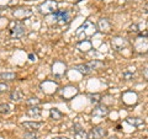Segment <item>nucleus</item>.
<instances>
[{
    "instance_id": "1",
    "label": "nucleus",
    "mask_w": 148,
    "mask_h": 139,
    "mask_svg": "<svg viewBox=\"0 0 148 139\" xmlns=\"http://www.w3.org/2000/svg\"><path fill=\"white\" fill-rule=\"evenodd\" d=\"M95 32H96V27L95 25L92 24L91 21H85L84 24H83V26L79 29V31H78V37L83 41V40H85L86 37H90L92 35H95Z\"/></svg>"
},
{
    "instance_id": "2",
    "label": "nucleus",
    "mask_w": 148,
    "mask_h": 139,
    "mask_svg": "<svg viewBox=\"0 0 148 139\" xmlns=\"http://www.w3.org/2000/svg\"><path fill=\"white\" fill-rule=\"evenodd\" d=\"M40 12L43 14V15H49V14L56 12V9H57V1L54 0H47L43 4L40 5Z\"/></svg>"
},
{
    "instance_id": "3",
    "label": "nucleus",
    "mask_w": 148,
    "mask_h": 139,
    "mask_svg": "<svg viewBox=\"0 0 148 139\" xmlns=\"http://www.w3.org/2000/svg\"><path fill=\"white\" fill-rule=\"evenodd\" d=\"M135 49L140 53H146L148 52V40L147 37H141L138 36L135 41Z\"/></svg>"
},
{
    "instance_id": "4",
    "label": "nucleus",
    "mask_w": 148,
    "mask_h": 139,
    "mask_svg": "<svg viewBox=\"0 0 148 139\" xmlns=\"http://www.w3.org/2000/svg\"><path fill=\"white\" fill-rule=\"evenodd\" d=\"M106 136V129L103 127H95L88 133V139H101Z\"/></svg>"
},
{
    "instance_id": "5",
    "label": "nucleus",
    "mask_w": 148,
    "mask_h": 139,
    "mask_svg": "<svg viewBox=\"0 0 148 139\" xmlns=\"http://www.w3.org/2000/svg\"><path fill=\"white\" fill-rule=\"evenodd\" d=\"M111 46L115 50H122L123 48H126L127 46V40L123 38V37H114L112 41H111Z\"/></svg>"
},
{
    "instance_id": "6",
    "label": "nucleus",
    "mask_w": 148,
    "mask_h": 139,
    "mask_svg": "<svg viewBox=\"0 0 148 139\" xmlns=\"http://www.w3.org/2000/svg\"><path fill=\"white\" fill-rule=\"evenodd\" d=\"M92 117L94 118H104L106 117V116L109 114V108L106 107V106L104 105H99V106H96V107L92 110Z\"/></svg>"
},
{
    "instance_id": "7",
    "label": "nucleus",
    "mask_w": 148,
    "mask_h": 139,
    "mask_svg": "<svg viewBox=\"0 0 148 139\" xmlns=\"http://www.w3.org/2000/svg\"><path fill=\"white\" fill-rule=\"evenodd\" d=\"M25 32H26L25 26L22 24H20V22H17V24H15V26L10 30V35L12 37H15V38H21V37L25 35Z\"/></svg>"
},
{
    "instance_id": "8",
    "label": "nucleus",
    "mask_w": 148,
    "mask_h": 139,
    "mask_svg": "<svg viewBox=\"0 0 148 139\" xmlns=\"http://www.w3.org/2000/svg\"><path fill=\"white\" fill-rule=\"evenodd\" d=\"M52 72H53V74H54V76L59 78V76H62L63 74H66L67 67H66V64H64V63H62V62L58 61V62H56V63L53 64Z\"/></svg>"
},
{
    "instance_id": "9",
    "label": "nucleus",
    "mask_w": 148,
    "mask_h": 139,
    "mask_svg": "<svg viewBox=\"0 0 148 139\" xmlns=\"http://www.w3.org/2000/svg\"><path fill=\"white\" fill-rule=\"evenodd\" d=\"M77 94H78V89L74 86H67L61 90V96L66 100H71L72 97H74Z\"/></svg>"
},
{
    "instance_id": "10",
    "label": "nucleus",
    "mask_w": 148,
    "mask_h": 139,
    "mask_svg": "<svg viewBox=\"0 0 148 139\" xmlns=\"http://www.w3.org/2000/svg\"><path fill=\"white\" fill-rule=\"evenodd\" d=\"M52 16L54 21H59L62 24H68L69 22V14L67 11H56L52 14Z\"/></svg>"
},
{
    "instance_id": "11",
    "label": "nucleus",
    "mask_w": 148,
    "mask_h": 139,
    "mask_svg": "<svg viewBox=\"0 0 148 139\" xmlns=\"http://www.w3.org/2000/svg\"><path fill=\"white\" fill-rule=\"evenodd\" d=\"M32 15V11L30 9H17V10L14 11V16L18 20H24L25 17H29Z\"/></svg>"
},
{
    "instance_id": "12",
    "label": "nucleus",
    "mask_w": 148,
    "mask_h": 139,
    "mask_svg": "<svg viewBox=\"0 0 148 139\" xmlns=\"http://www.w3.org/2000/svg\"><path fill=\"white\" fill-rule=\"evenodd\" d=\"M73 131H74V137H75V139H88V134L84 132V129H83L79 124H74Z\"/></svg>"
},
{
    "instance_id": "13",
    "label": "nucleus",
    "mask_w": 148,
    "mask_h": 139,
    "mask_svg": "<svg viewBox=\"0 0 148 139\" xmlns=\"http://www.w3.org/2000/svg\"><path fill=\"white\" fill-rule=\"evenodd\" d=\"M41 126H42L41 122H24L22 123V127H24L25 129H27V131H30V132L38 131V129L41 128Z\"/></svg>"
},
{
    "instance_id": "14",
    "label": "nucleus",
    "mask_w": 148,
    "mask_h": 139,
    "mask_svg": "<svg viewBox=\"0 0 148 139\" xmlns=\"http://www.w3.org/2000/svg\"><path fill=\"white\" fill-rule=\"evenodd\" d=\"M98 29L101 31V32H109L110 29H111V24L108 18H100L99 22H98Z\"/></svg>"
},
{
    "instance_id": "15",
    "label": "nucleus",
    "mask_w": 148,
    "mask_h": 139,
    "mask_svg": "<svg viewBox=\"0 0 148 139\" xmlns=\"http://www.w3.org/2000/svg\"><path fill=\"white\" fill-rule=\"evenodd\" d=\"M24 99V92L20 89H15L10 92V100L11 101H15V102H18Z\"/></svg>"
},
{
    "instance_id": "16",
    "label": "nucleus",
    "mask_w": 148,
    "mask_h": 139,
    "mask_svg": "<svg viewBox=\"0 0 148 139\" xmlns=\"http://www.w3.org/2000/svg\"><path fill=\"white\" fill-rule=\"evenodd\" d=\"M126 122L128 124H131V126H133V127H141L143 124V119L138 118V117H128L126 119Z\"/></svg>"
},
{
    "instance_id": "17",
    "label": "nucleus",
    "mask_w": 148,
    "mask_h": 139,
    "mask_svg": "<svg viewBox=\"0 0 148 139\" xmlns=\"http://www.w3.org/2000/svg\"><path fill=\"white\" fill-rule=\"evenodd\" d=\"M75 69H77V70L79 72V73L84 74V75H86V74H89V73L92 72L86 63H85V64H79V65H75Z\"/></svg>"
},
{
    "instance_id": "18",
    "label": "nucleus",
    "mask_w": 148,
    "mask_h": 139,
    "mask_svg": "<svg viewBox=\"0 0 148 139\" xmlns=\"http://www.w3.org/2000/svg\"><path fill=\"white\" fill-rule=\"evenodd\" d=\"M27 114L32 116V117H40L41 116V108H38V106H31L27 111Z\"/></svg>"
},
{
    "instance_id": "19",
    "label": "nucleus",
    "mask_w": 148,
    "mask_h": 139,
    "mask_svg": "<svg viewBox=\"0 0 148 139\" xmlns=\"http://www.w3.org/2000/svg\"><path fill=\"white\" fill-rule=\"evenodd\" d=\"M88 65H89V68L91 69V70H95V69H100L104 67V63L100 62V61H91L89 63H86Z\"/></svg>"
},
{
    "instance_id": "20",
    "label": "nucleus",
    "mask_w": 148,
    "mask_h": 139,
    "mask_svg": "<svg viewBox=\"0 0 148 139\" xmlns=\"http://www.w3.org/2000/svg\"><path fill=\"white\" fill-rule=\"evenodd\" d=\"M16 78V74L15 73H9V72H5V73H0V79L1 80H14Z\"/></svg>"
},
{
    "instance_id": "21",
    "label": "nucleus",
    "mask_w": 148,
    "mask_h": 139,
    "mask_svg": "<svg viewBox=\"0 0 148 139\" xmlns=\"http://www.w3.org/2000/svg\"><path fill=\"white\" fill-rule=\"evenodd\" d=\"M88 97H89V100H90V102L91 104H99L100 101H101V96L100 94H89L88 95Z\"/></svg>"
},
{
    "instance_id": "22",
    "label": "nucleus",
    "mask_w": 148,
    "mask_h": 139,
    "mask_svg": "<svg viewBox=\"0 0 148 139\" xmlns=\"http://www.w3.org/2000/svg\"><path fill=\"white\" fill-rule=\"evenodd\" d=\"M78 47L80 48V50H83V52H84V50L90 49L91 44H90V42H89V41H86V40H83L82 42H80L79 44H78Z\"/></svg>"
},
{
    "instance_id": "23",
    "label": "nucleus",
    "mask_w": 148,
    "mask_h": 139,
    "mask_svg": "<svg viewBox=\"0 0 148 139\" xmlns=\"http://www.w3.org/2000/svg\"><path fill=\"white\" fill-rule=\"evenodd\" d=\"M26 104L31 107V106H38L41 104V101H40V99H37V97H30V99L26 101Z\"/></svg>"
},
{
    "instance_id": "24",
    "label": "nucleus",
    "mask_w": 148,
    "mask_h": 139,
    "mask_svg": "<svg viewBox=\"0 0 148 139\" xmlns=\"http://www.w3.org/2000/svg\"><path fill=\"white\" fill-rule=\"evenodd\" d=\"M51 117H52L53 119H59L62 117L61 111H58L57 108H52V110H51Z\"/></svg>"
},
{
    "instance_id": "25",
    "label": "nucleus",
    "mask_w": 148,
    "mask_h": 139,
    "mask_svg": "<svg viewBox=\"0 0 148 139\" xmlns=\"http://www.w3.org/2000/svg\"><path fill=\"white\" fill-rule=\"evenodd\" d=\"M10 112V106L8 104H1L0 105V114H6Z\"/></svg>"
},
{
    "instance_id": "26",
    "label": "nucleus",
    "mask_w": 148,
    "mask_h": 139,
    "mask_svg": "<svg viewBox=\"0 0 148 139\" xmlns=\"http://www.w3.org/2000/svg\"><path fill=\"white\" fill-rule=\"evenodd\" d=\"M24 139H37V134L35 132H27L24 134Z\"/></svg>"
},
{
    "instance_id": "27",
    "label": "nucleus",
    "mask_w": 148,
    "mask_h": 139,
    "mask_svg": "<svg viewBox=\"0 0 148 139\" xmlns=\"http://www.w3.org/2000/svg\"><path fill=\"white\" fill-rule=\"evenodd\" d=\"M138 31H140V30H138V25H136V24H133V25H131L128 27V32H130V33H137Z\"/></svg>"
},
{
    "instance_id": "28",
    "label": "nucleus",
    "mask_w": 148,
    "mask_h": 139,
    "mask_svg": "<svg viewBox=\"0 0 148 139\" xmlns=\"http://www.w3.org/2000/svg\"><path fill=\"white\" fill-rule=\"evenodd\" d=\"M8 89H9L8 84H4V82H1V84H0V94H1V92L8 91Z\"/></svg>"
},
{
    "instance_id": "29",
    "label": "nucleus",
    "mask_w": 148,
    "mask_h": 139,
    "mask_svg": "<svg viewBox=\"0 0 148 139\" xmlns=\"http://www.w3.org/2000/svg\"><path fill=\"white\" fill-rule=\"evenodd\" d=\"M29 58H30V61H32V62H35V61H36V55H34V54H30V55H29Z\"/></svg>"
},
{
    "instance_id": "30",
    "label": "nucleus",
    "mask_w": 148,
    "mask_h": 139,
    "mask_svg": "<svg viewBox=\"0 0 148 139\" xmlns=\"http://www.w3.org/2000/svg\"><path fill=\"white\" fill-rule=\"evenodd\" d=\"M143 75H145V78L147 79V80H148V68L146 69V70L145 72H143Z\"/></svg>"
},
{
    "instance_id": "31",
    "label": "nucleus",
    "mask_w": 148,
    "mask_h": 139,
    "mask_svg": "<svg viewBox=\"0 0 148 139\" xmlns=\"http://www.w3.org/2000/svg\"><path fill=\"white\" fill-rule=\"evenodd\" d=\"M112 139H117V138H116V137H114V138H112Z\"/></svg>"
},
{
    "instance_id": "32",
    "label": "nucleus",
    "mask_w": 148,
    "mask_h": 139,
    "mask_svg": "<svg viewBox=\"0 0 148 139\" xmlns=\"http://www.w3.org/2000/svg\"><path fill=\"white\" fill-rule=\"evenodd\" d=\"M61 139H68V138H61Z\"/></svg>"
},
{
    "instance_id": "33",
    "label": "nucleus",
    "mask_w": 148,
    "mask_h": 139,
    "mask_svg": "<svg viewBox=\"0 0 148 139\" xmlns=\"http://www.w3.org/2000/svg\"><path fill=\"white\" fill-rule=\"evenodd\" d=\"M0 15H1V10H0Z\"/></svg>"
}]
</instances>
